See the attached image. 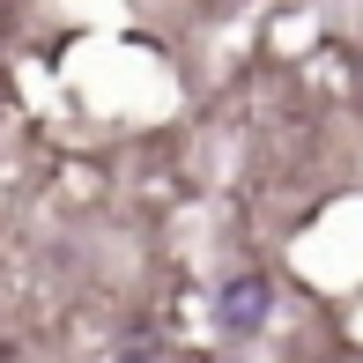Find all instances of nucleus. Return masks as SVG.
I'll use <instances>...</instances> for the list:
<instances>
[{
    "instance_id": "1",
    "label": "nucleus",
    "mask_w": 363,
    "mask_h": 363,
    "mask_svg": "<svg viewBox=\"0 0 363 363\" xmlns=\"http://www.w3.org/2000/svg\"><path fill=\"white\" fill-rule=\"evenodd\" d=\"M267 304H274L267 274H230L223 296H216V319H223V334H252V326L267 319Z\"/></svg>"
}]
</instances>
